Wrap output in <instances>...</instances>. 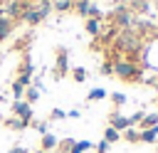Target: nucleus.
<instances>
[{
  "mask_svg": "<svg viewBox=\"0 0 158 153\" xmlns=\"http://www.w3.org/2000/svg\"><path fill=\"white\" fill-rule=\"evenodd\" d=\"M89 151H91V143L89 141H74V146H72L69 153H89Z\"/></svg>",
  "mask_w": 158,
  "mask_h": 153,
  "instance_id": "dca6fc26",
  "label": "nucleus"
},
{
  "mask_svg": "<svg viewBox=\"0 0 158 153\" xmlns=\"http://www.w3.org/2000/svg\"><path fill=\"white\" fill-rule=\"evenodd\" d=\"M52 7H54V10H59V12H64V10H72V7H74V0H59V2H54Z\"/></svg>",
  "mask_w": 158,
  "mask_h": 153,
  "instance_id": "412c9836",
  "label": "nucleus"
},
{
  "mask_svg": "<svg viewBox=\"0 0 158 153\" xmlns=\"http://www.w3.org/2000/svg\"><path fill=\"white\" fill-rule=\"evenodd\" d=\"M111 101H114V106H123L128 99H126V94H121V91H114V94H111Z\"/></svg>",
  "mask_w": 158,
  "mask_h": 153,
  "instance_id": "5701e85b",
  "label": "nucleus"
},
{
  "mask_svg": "<svg viewBox=\"0 0 158 153\" xmlns=\"http://www.w3.org/2000/svg\"><path fill=\"white\" fill-rule=\"evenodd\" d=\"M109 126H111V128H116L118 133H121V131H126V128H131V126H128V116H121L118 111L109 114Z\"/></svg>",
  "mask_w": 158,
  "mask_h": 153,
  "instance_id": "39448f33",
  "label": "nucleus"
},
{
  "mask_svg": "<svg viewBox=\"0 0 158 153\" xmlns=\"http://www.w3.org/2000/svg\"><path fill=\"white\" fill-rule=\"evenodd\" d=\"M138 47H141V39H138V35L131 32V30H123V32L118 35V39H116V49H121V52H136Z\"/></svg>",
  "mask_w": 158,
  "mask_h": 153,
  "instance_id": "7ed1b4c3",
  "label": "nucleus"
},
{
  "mask_svg": "<svg viewBox=\"0 0 158 153\" xmlns=\"http://www.w3.org/2000/svg\"><path fill=\"white\" fill-rule=\"evenodd\" d=\"M74 2H81V0H74Z\"/></svg>",
  "mask_w": 158,
  "mask_h": 153,
  "instance_id": "72a5a7b5",
  "label": "nucleus"
},
{
  "mask_svg": "<svg viewBox=\"0 0 158 153\" xmlns=\"http://www.w3.org/2000/svg\"><path fill=\"white\" fill-rule=\"evenodd\" d=\"M86 32H89L91 37L99 35V17H86Z\"/></svg>",
  "mask_w": 158,
  "mask_h": 153,
  "instance_id": "f3484780",
  "label": "nucleus"
},
{
  "mask_svg": "<svg viewBox=\"0 0 158 153\" xmlns=\"http://www.w3.org/2000/svg\"><path fill=\"white\" fill-rule=\"evenodd\" d=\"M7 153H30V151H27V148H22V146H15V148H10Z\"/></svg>",
  "mask_w": 158,
  "mask_h": 153,
  "instance_id": "7c9ffc66",
  "label": "nucleus"
},
{
  "mask_svg": "<svg viewBox=\"0 0 158 153\" xmlns=\"http://www.w3.org/2000/svg\"><path fill=\"white\" fill-rule=\"evenodd\" d=\"M57 76H64L67 74V49L64 47H59L57 49V72H54Z\"/></svg>",
  "mask_w": 158,
  "mask_h": 153,
  "instance_id": "0eeeda50",
  "label": "nucleus"
},
{
  "mask_svg": "<svg viewBox=\"0 0 158 153\" xmlns=\"http://www.w3.org/2000/svg\"><path fill=\"white\" fill-rule=\"evenodd\" d=\"M40 153H54V151H40Z\"/></svg>",
  "mask_w": 158,
  "mask_h": 153,
  "instance_id": "473e14b6",
  "label": "nucleus"
},
{
  "mask_svg": "<svg viewBox=\"0 0 158 153\" xmlns=\"http://www.w3.org/2000/svg\"><path fill=\"white\" fill-rule=\"evenodd\" d=\"M77 12H79L81 17H99V10H96V5H94V2H89V0H81V2H77Z\"/></svg>",
  "mask_w": 158,
  "mask_h": 153,
  "instance_id": "423d86ee",
  "label": "nucleus"
},
{
  "mask_svg": "<svg viewBox=\"0 0 158 153\" xmlns=\"http://www.w3.org/2000/svg\"><path fill=\"white\" fill-rule=\"evenodd\" d=\"M30 126H32L37 133H42V136H44V133H49V131H47V121H32Z\"/></svg>",
  "mask_w": 158,
  "mask_h": 153,
  "instance_id": "a878e982",
  "label": "nucleus"
},
{
  "mask_svg": "<svg viewBox=\"0 0 158 153\" xmlns=\"http://www.w3.org/2000/svg\"><path fill=\"white\" fill-rule=\"evenodd\" d=\"M116 22H118V27H128L131 25V15H128L126 7H118L116 10Z\"/></svg>",
  "mask_w": 158,
  "mask_h": 153,
  "instance_id": "f8f14e48",
  "label": "nucleus"
},
{
  "mask_svg": "<svg viewBox=\"0 0 158 153\" xmlns=\"http://www.w3.org/2000/svg\"><path fill=\"white\" fill-rule=\"evenodd\" d=\"M22 99H25V101H27V104L32 106V104H35V101L40 99V91H37L35 86H27V89H25V94H22Z\"/></svg>",
  "mask_w": 158,
  "mask_h": 153,
  "instance_id": "2eb2a0df",
  "label": "nucleus"
},
{
  "mask_svg": "<svg viewBox=\"0 0 158 153\" xmlns=\"http://www.w3.org/2000/svg\"><path fill=\"white\" fill-rule=\"evenodd\" d=\"M104 96H106L104 89H91V91L86 94V101H99V99H104Z\"/></svg>",
  "mask_w": 158,
  "mask_h": 153,
  "instance_id": "aec40b11",
  "label": "nucleus"
},
{
  "mask_svg": "<svg viewBox=\"0 0 158 153\" xmlns=\"http://www.w3.org/2000/svg\"><path fill=\"white\" fill-rule=\"evenodd\" d=\"M10 32H12V20L5 17V15H0V42H2Z\"/></svg>",
  "mask_w": 158,
  "mask_h": 153,
  "instance_id": "9b49d317",
  "label": "nucleus"
},
{
  "mask_svg": "<svg viewBox=\"0 0 158 153\" xmlns=\"http://www.w3.org/2000/svg\"><path fill=\"white\" fill-rule=\"evenodd\" d=\"M72 146H74V138H64V141L57 143V151H59V153H69Z\"/></svg>",
  "mask_w": 158,
  "mask_h": 153,
  "instance_id": "6ab92c4d",
  "label": "nucleus"
},
{
  "mask_svg": "<svg viewBox=\"0 0 158 153\" xmlns=\"http://www.w3.org/2000/svg\"><path fill=\"white\" fill-rule=\"evenodd\" d=\"M25 89H27V86H22L20 81H12V94H15L17 99H22V94H25Z\"/></svg>",
  "mask_w": 158,
  "mask_h": 153,
  "instance_id": "cd10ccee",
  "label": "nucleus"
},
{
  "mask_svg": "<svg viewBox=\"0 0 158 153\" xmlns=\"http://www.w3.org/2000/svg\"><path fill=\"white\" fill-rule=\"evenodd\" d=\"M49 10H52V2H49V0H42L37 7L27 5V7H25V12H22V20H25L27 25H40V22L49 15Z\"/></svg>",
  "mask_w": 158,
  "mask_h": 153,
  "instance_id": "f03ea898",
  "label": "nucleus"
},
{
  "mask_svg": "<svg viewBox=\"0 0 158 153\" xmlns=\"http://www.w3.org/2000/svg\"><path fill=\"white\" fill-rule=\"evenodd\" d=\"M128 5H131L133 10H138V12H146V10H148V2H146V0H128Z\"/></svg>",
  "mask_w": 158,
  "mask_h": 153,
  "instance_id": "b1692460",
  "label": "nucleus"
},
{
  "mask_svg": "<svg viewBox=\"0 0 158 153\" xmlns=\"http://www.w3.org/2000/svg\"><path fill=\"white\" fill-rule=\"evenodd\" d=\"M67 118H79V111H77V109H72V111L67 114Z\"/></svg>",
  "mask_w": 158,
  "mask_h": 153,
  "instance_id": "2f4dec72",
  "label": "nucleus"
},
{
  "mask_svg": "<svg viewBox=\"0 0 158 153\" xmlns=\"http://www.w3.org/2000/svg\"><path fill=\"white\" fill-rule=\"evenodd\" d=\"M20 74H27V76H32V62H30V59H25V62L20 64Z\"/></svg>",
  "mask_w": 158,
  "mask_h": 153,
  "instance_id": "bb28decb",
  "label": "nucleus"
},
{
  "mask_svg": "<svg viewBox=\"0 0 158 153\" xmlns=\"http://www.w3.org/2000/svg\"><path fill=\"white\" fill-rule=\"evenodd\" d=\"M57 143H59V138H57V136L44 133V136H42V141H40V151H57Z\"/></svg>",
  "mask_w": 158,
  "mask_h": 153,
  "instance_id": "6e6552de",
  "label": "nucleus"
},
{
  "mask_svg": "<svg viewBox=\"0 0 158 153\" xmlns=\"http://www.w3.org/2000/svg\"><path fill=\"white\" fill-rule=\"evenodd\" d=\"M101 74H114V64L111 62H104L101 64Z\"/></svg>",
  "mask_w": 158,
  "mask_h": 153,
  "instance_id": "c85d7f7f",
  "label": "nucleus"
},
{
  "mask_svg": "<svg viewBox=\"0 0 158 153\" xmlns=\"http://www.w3.org/2000/svg\"><path fill=\"white\" fill-rule=\"evenodd\" d=\"M121 138H123V141H128V143H141V141H138V131H136V128H126V131H121Z\"/></svg>",
  "mask_w": 158,
  "mask_h": 153,
  "instance_id": "a211bd4d",
  "label": "nucleus"
},
{
  "mask_svg": "<svg viewBox=\"0 0 158 153\" xmlns=\"http://www.w3.org/2000/svg\"><path fill=\"white\" fill-rule=\"evenodd\" d=\"M106 151H109V143H106V141L101 138V141L96 143V153H106Z\"/></svg>",
  "mask_w": 158,
  "mask_h": 153,
  "instance_id": "c756f323",
  "label": "nucleus"
},
{
  "mask_svg": "<svg viewBox=\"0 0 158 153\" xmlns=\"http://www.w3.org/2000/svg\"><path fill=\"white\" fill-rule=\"evenodd\" d=\"M143 128H153V126H158V114H143V118L138 121Z\"/></svg>",
  "mask_w": 158,
  "mask_h": 153,
  "instance_id": "4468645a",
  "label": "nucleus"
},
{
  "mask_svg": "<svg viewBox=\"0 0 158 153\" xmlns=\"http://www.w3.org/2000/svg\"><path fill=\"white\" fill-rule=\"evenodd\" d=\"M104 141L111 146V143H116V141H121V133L116 131V128H111V126H106V131H104Z\"/></svg>",
  "mask_w": 158,
  "mask_h": 153,
  "instance_id": "ddd939ff",
  "label": "nucleus"
},
{
  "mask_svg": "<svg viewBox=\"0 0 158 153\" xmlns=\"http://www.w3.org/2000/svg\"><path fill=\"white\" fill-rule=\"evenodd\" d=\"M32 121H27V118H17V116H12V118H5V126L7 128H12V131H22V128H27Z\"/></svg>",
  "mask_w": 158,
  "mask_h": 153,
  "instance_id": "1a4fd4ad",
  "label": "nucleus"
},
{
  "mask_svg": "<svg viewBox=\"0 0 158 153\" xmlns=\"http://www.w3.org/2000/svg\"><path fill=\"white\" fill-rule=\"evenodd\" d=\"M72 76H74V81H77V84H81V81L86 79V69H84V67H77V69L72 72Z\"/></svg>",
  "mask_w": 158,
  "mask_h": 153,
  "instance_id": "4be33fe9",
  "label": "nucleus"
},
{
  "mask_svg": "<svg viewBox=\"0 0 158 153\" xmlns=\"http://www.w3.org/2000/svg\"><path fill=\"white\" fill-rule=\"evenodd\" d=\"M12 116H17V118H27V121H32V106L27 104V101H15L12 104Z\"/></svg>",
  "mask_w": 158,
  "mask_h": 153,
  "instance_id": "20e7f679",
  "label": "nucleus"
},
{
  "mask_svg": "<svg viewBox=\"0 0 158 153\" xmlns=\"http://www.w3.org/2000/svg\"><path fill=\"white\" fill-rule=\"evenodd\" d=\"M62 118H67V111H62V109H52L49 111V121H62Z\"/></svg>",
  "mask_w": 158,
  "mask_h": 153,
  "instance_id": "393cba45",
  "label": "nucleus"
},
{
  "mask_svg": "<svg viewBox=\"0 0 158 153\" xmlns=\"http://www.w3.org/2000/svg\"><path fill=\"white\" fill-rule=\"evenodd\" d=\"M114 74L121 79V81H138L141 79V67L133 62V59H118L114 64Z\"/></svg>",
  "mask_w": 158,
  "mask_h": 153,
  "instance_id": "f257e3e1",
  "label": "nucleus"
},
{
  "mask_svg": "<svg viewBox=\"0 0 158 153\" xmlns=\"http://www.w3.org/2000/svg\"><path fill=\"white\" fill-rule=\"evenodd\" d=\"M158 126H153V128H143V131H138V141H143V143H156L158 138Z\"/></svg>",
  "mask_w": 158,
  "mask_h": 153,
  "instance_id": "9d476101",
  "label": "nucleus"
}]
</instances>
